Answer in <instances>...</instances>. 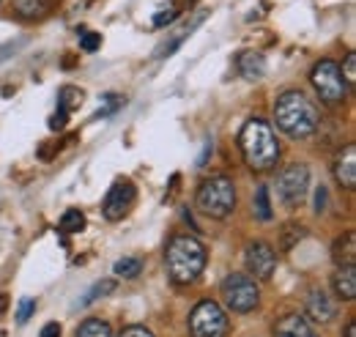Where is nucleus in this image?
<instances>
[{
	"mask_svg": "<svg viewBox=\"0 0 356 337\" xmlns=\"http://www.w3.org/2000/svg\"><path fill=\"white\" fill-rule=\"evenodd\" d=\"M274 118H277V127L282 129L288 137H293V140H307V137H312L318 124H321L318 107L312 104L302 91H285V93H280L277 102H274Z\"/></svg>",
	"mask_w": 356,
	"mask_h": 337,
	"instance_id": "1",
	"label": "nucleus"
},
{
	"mask_svg": "<svg viewBox=\"0 0 356 337\" xmlns=\"http://www.w3.org/2000/svg\"><path fill=\"white\" fill-rule=\"evenodd\" d=\"M165 269L176 285H192L206 269V247L195 236L178 233L165 250Z\"/></svg>",
	"mask_w": 356,
	"mask_h": 337,
	"instance_id": "2",
	"label": "nucleus"
},
{
	"mask_svg": "<svg viewBox=\"0 0 356 337\" xmlns=\"http://www.w3.org/2000/svg\"><path fill=\"white\" fill-rule=\"evenodd\" d=\"M238 148L244 154V162L255 173H266L280 159V143L274 137V129L264 118H250L238 132Z\"/></svg>",
	"mask_w": 356,
	"mask_h": 337,
	"instance_id": "3",
	"label": "nucleus"
},
{
	"mask_svg": "<svg viewBox=\"0 0 356 337\" xmlns=\"http://www.w3.org/2000/svg\"><path fill=\"white\" fill-rule=\"evenodd\" d=\"M195 206L211 219H225L236 209V187L227 175H211L197 187Z\"/></svg>",
	"mask_w": 356,
	"mask_h": 337,
	"instance_id": "4",
	"label": "nucleus"
},
{
	"mask_svg": "<svg viewBox=\"0 0 356 337\" xmlns=\"http://www.w3.org/2000/svg\"><path fill=\"white\" fill-rule=\"evenodd\" d=\"M220 294H222L225 307L233 310V313H250L261 301V291H258L255 280L250 274H241V272H233V274L225 277L222 285H220Z\"/></svg>",
	"mask_w": 356,
	"mask_h": 337,
	"instance_id": "5",
	"label": "nucleus"
},
{
	"mask_svg": "<svg viewBox=\"0 0 356 337\" xmlns=\"http://www.w3.org/2000/svg\"><path fill=\"white\" fill-rule=\"evenodd\" d=\"M189 332H192V337H225L227 335L225 310L211 299L197 301L189 313Z\"/></svg>",
	"mask_w": 356,
	"mask_h": 337,
	"instance_id": "6",
	"label": "nucleus"
},
{
	"mask_svg": "<svg viewBox=\"0 0 356 337\" xmlns=\"http://www.w3.org/2000/svg\"><path fill=\"white\" fill-rule=\"evenodd\" d=\"M310 83L315 88V93L321 96V102H326V104H340L348 93V88L343 83V75H340V66L334 61L315 63L310 72Z\"/></svg>",
	"mask_w": 356,
	"mask_h": 337,
	"instance_id": "7",
	"label": "nucleus"
},
{
	"mask_svg": "<svg viewBox=\"0 0 356 337\" xmlns=\"http://www.w3.org/2000/svg\"><path fill=\"white\" fill-rule=\"evenodd\" d=\"M307 189H310V170L302 162L288 165L277 178V195H280L282 206H288V209H296L305 201Z\"/></svg>",
	"mask_w": 356,
	"mask_h": 337,
	"instance_id": "8",
	"label": "nucleus"
},
{
	"mask_svg": "<svg viewBox=\"0 0 356 337\" xmlns=\"http://www.w3.org/2000/svg\"><path fill=\"white\" fill-rule=\"evenodd\" d=\"M134 201H137V189L129 178H115V184L110 187L104 203H102V214L110 219V222H118L124 219L129 211H132Z\"/></svg>",
	"mask_w": 356,
	"mask_h": 337,
	"instance_id": "9",
	"label": "nucleus"
},
{
	"mask_svg": "<svg viewBox=\"0 0 356 337\" xmlns=\"http://www.w3.org/2000/svg\"><path fill=\"white\" fill-rule=\"evenodd\" d=\"M244 260H247V269L255 280H271L274 272H277V253L268 247L266 242H252L247 247Z\"/></svg>",
	"mask_w": 356,
	"mask_h": 337,
	"instance_id": "10",
	"label": "nucleus"
},
{
	"mask_svg": "<svg viewBox=\"0 0 356 337\" xmlns=\"http://www.w3.org/2000/svg\"><path fill=\"white\" fill-rule=\"evenodd\" d=\"M334 178H337V184L346 187V189H354L356 187V146L354 143H348V146L337 154V159H334Z\"/></svg>",
	"mask_w": 356,
	"mask_h": 337,
	"instance_id": "11",
	"label": "nucleus"
},
{
	"mask_svg": "<svg viewBox=\"0 0 356 337\" xmlns=\"http://www.w3.org/2000/svg\"><path fill=\"white\" fill-rule=\"evenodd\" d=\"M307 315L315 324H332L337 315V304L332 301V296L326 291H312L307 296Z\"/></svg>",
	"mask_w": 356,
	"mask_h": 337,
	"instance_id": "12",
	"label": "nucleus"
},
{
	"mask_svg": "<svg viewBox=\"0 0 356 337\" xmlns=\"http://www.w3.org/2000/svg\"><path fill=\"white\" fill-rule=\"evenodd\" d=\"M58 6V0H11V8L19 19L25 22H39L52 14V8Z\"/></svg>",
	"mask_w": 356,
	"mask_h": 337,
	"instance_id": "13",
	"label": "nucleus"
},
{
	"mask_svg": "<svg viewBox=\"0 0 356 337\" xmlns=\"http://www.w3.org/2000/svg\"><path fill=\"white\" fill-rule=\"evenodd\" d=\"M274 337H315L310 321L299 313H285L277 324H274Z\"/></svg>",
	"mask_w": 356,
	"mask_h": 337,
	"instance_id": "14",
	"label": "nucleus"
},
{
	"mask_svg": "<svg viewBox=\"0 0 356 337\" xmlns=\"http://www.w3.org/2000/svg\"><path fill=\"white\" fill-rule=\"evenodd\" d=\"M236 66H238V72H241L247 80H261V77L266 75V58H264L261 52H255V49L238 52Z\"/></svg>",
	"mask_w": 356,
	"mask_h": 337,
	"instance_id": "15",
	"label": "nucleus"
},
{
	"mask_svg": "<svg viewBox=\"0 0 356 337\" xmlns=\"http://www.w3.org/2000/svg\"><path fill=\"white\" fill-rule=\"evenodd\" d=\"M332 285H334V294L346 301H354L356 299V266H337L334 277H332Z\"/></svg>",
	"mask_w": 356,
	"mask_h": 337,
	"instance_id": "16",
	"label": "nucleus"
},
{
	"mask_svg": "<svg viewBox=\"0 0 356 337\" xmlns=\"http://www.w3.org/2000/svg\"><path fill=\"white\" fill-rule=\"evenodd\" d=\"M332 258L337 266H354L356 263V233L348 230L346 236H340L332 247Z\"/></svg>",
	"mask_w": 356,
	"mask_h": 337,
	"instance_id": "17",
	"label": "nucleus"
},
{
	"mask_svg": "<svg viewBox=\"0 0 356 337\" xmlns=\"http://www.w3.org/2000/svg\"><path fill=\"white\" fill-rule=\"evenodd\" d=\"M83 96H86V93H83L77 85H63V88L58 91V107H60V110H66V113L80 110Z\"/></svg>",
	"mask_w": 356,
	"mask_h": 337,
	"instance_id": "18",
	"label": "nucleus"
},
{
	"mask_svg": "<svg viewBox=\"0 0 356 337\" xmlns=\"http://www.w3.org/2000/svg\"><path fill=\"white\" fill-rule=\"evenodd\" d=\"M77 337H113V329L107 321L102 318H88L80 329H77Z\"/></svg>",
	"mask_w": 356,
	"mask_h": 337,
	"instance_id": "19",
	"label": "nucleus"
},
{
	"mask_svg": "<svg viewBox=\"0 0 356 337\" xmlns=\"http://www.w3.org/2000/svg\"><path fill=\"white\" fill-rule=\"evenodd\" d=\"M305 236H307L305 225H299V222H288V225L282 228V250H285V253H288V250H293Z\"/></svg>",
	"mask_w": 356,
	"mask_h": 337,
	"instance_id": "20",
	"label": "nucleus"
},
{
	"mask_svg": "<svg viewBox=\"0 0 356 337\" xmlns=\"http://www.w3.org/2000/svg\"><path fill=\"white\" fill-rule=\"evenodd\" d=\"M60 230L63 233H80V230H86V214L80 209H69L60 217Z\"/></svg>",
	"mask_w": 356,
	"mask_h": 337,
	"instance_id": "21",
	"label": "nucleus"
},
{
	"mask_svg": "<svg viewBox=\"0 0 356 337\" xmlns=\"http://www.w3.org/2000/svg\"><path fill=\"white\" fill-rule=\"evenodd\" d=\"M113 272H115L118 277H124V280H134V277L143 272V258H121V260L113 266Z\"/></svg>",
	"mask_w": 356,
	"mask_h": 337,
	"instance_id": "22",
	"label": "nucleus"
},
{
	"mask_svg": "<svg viewBox=\"0 0 356 337\" xmlns=\"http://www.w3.org/2000/svg\"><path fill=\"white\" fill-rule=\"evenodd\" d=\"M115 291V280H110V277H104V280H99L93 288H90L88 294L80 299V307H88V304H93L96 299H102V296L113 294Z\"/></svg>",
	"mask_w": 356,
	"mask_h": 337,
	"instance_id": "23",
	"label": "nucleus"
},
{
	"mask_svg": "<svg viewBox=\"0 0 356 337\" xmlns=\"http://www.w3.org/2000/svg\"><path fill=\"white\" fill-rule=\"evenodd\" d=\"M255 214H258V219H264V222H268V219L274 217V211H271V201H268L266 184H261V187H258V192H255Z\"/></svg>",
	"mask_w": 356,
	"mask_h": 337,
	"instance_id": "24",
	"label": "nucleus"
},
{
	"mask_svg": "<svg viewBox=\"0 0 356 337\" xmlns=\"http://www.w3.org/2000/svg\"><path fill=\"white\" fill-rule=\"evenodd\" d=\"M340 75H343L346 88H354L356 85V52H348V55H346V63H343Z\"/></svg>",
	"mask_w": 356,
	"mask_h": 337,
	"instance_id": "25",
	"label": "nucleus"
},
{
	"mask_svg": "<svg viewBox=\"0 0 356 337\" xmlns=\"http://www.w3.org/2000/svg\"><path fill=\"white\" fill-rule=\"evenodd\" d=\"M99 44H102V36H99V33L80 28V49H83V52H96Z\"/></svg>",
	"mask_w": 356,
	"mask_h": 337,
	"instance_id": "26",
	"label": "nucleus"
},
{
	"mask_svg": "<svg viewBox=\"0 0 356 337\" xmlns=\"http://www.w3.org/2000/svg\"><path fill=\"white\" fill-rule=\"evenodd\" d=\"M104 99H107V107H104V110H99V113H96V118H107V116H113L118 107H124V104H127V99H124V96H118V93H107Z\"/></svg>",
	"mask_w": 356,
	"mask_h": 337,
	"instance_id": "27",
	"label": "nucleus"
},
{
	"mask_svg": "<svg viewBox=\"0 0 356 337\" xmlns=\"http://www.w3.org/2000/svg\"><path fill=\"white\" fill-rule=\"evenodd\" d=\"M66 124H69V113L66 110H55L52 116H49V121H47V127L52 129V132H60V129H66Z\"/></svg>",
	"mask_w": 356,
	"mask_h": 337,
	"instance_id": "28",
	"label": "nucleus"
},
{
	"mask_svg": "<svg viewBox=\"0 0 356 337\" xmlns=\"http://www.w3.org/2000/svg\"><path fill=\"white\" fill-rule=\"evenodd\" d=\"M33 310H36V301L33 299H22L19 301V310H17V321L19 324H28V318L33 315Z\"/></svg>",
	"mask_w": 356,
	"mask_h": 337,
	"instance_id": "29",
	"label": "nucleus"
},
{
	"mask_svg": "<svg viewBox=\"0 0 356 337\" xmlns=\"http://www.w3.org/2000/svg\"><path fill=\"white\" fill-rule=\"evenodd\" d=\"M178 17V8H168V11H159L156 17H154V25L156 28H165V25H170L173 19Z\"/></svg>",
	"mask_w": 356,
	"mask_h": 337,
	"instance_id": "30",
	"label": "nucleus"
},
{
	"mask_svg": "<svg viewBox=\"0 0 356 337\" xmlns=\"http://www.w3.org/2000/svg\"><path fill=\"white\" fill-rule=\"evenodd\" d=\"M118 337H154V332L145 329V327H140V324H132V327H127Z\"/></svg>",
	"mask_w": 356,
	"mask_h": 337,
	"instance_id": "31",
	"label": "nucleus"
},
{
	"mask_svg": "<svg viewBox=\"0 0 356 337\" xmlns=\"http://www.w3.org/2000/svg\"><path fill=\"white\" fill-rule=\"evenodd\" d=\"M22 47V42H6V44H0V63L3 61H8L11 55H17V49Z\"/></svg>",
	"mask_w": 356,
	"mask_h": 337,
	"instance_id": "32",
	"label": "nucleus"
},
{
	"mask_svg": "<svg viewBox=\"0 0 356 337\" xmlns=\"http://www.w3.org/2000/svg\"><path fill=\"white\" fill-rule=\"evenodd\" d=\"M323 209H326V187H318V192H315V214H321Z\"/></svg>",
	"mask_w": 356,
	"mask_h": 337,
	"instance_id": "33",
	"label": "nucleus"
},
{
	"mask_svg": "<svg viewBox=\"0 0 356 337\" xmlns=\"http://www.w3.org/2000/svg\"><path fill=\"white\" fill-rule=\"evenodd\" d=\"M39 337H60V324H58V321L44 324V329H42V335Z\"/></svg>",
	"mask_w": 356,
	"mask_h": 337,
	"instance_id": "34",
	"label": "nucleus"
},
{
	"mask_svg": "<svg viewBox=\"0 0 356 337\" xmlns=\"http://www.w3.org/2000/svg\"><path fill=\"white\" fill-rule=\"evenodd\" d=\"M209 154H211V143H206V148H203V154H200V159H197V168H203V165H206Z\"/></svg>",
	"mask_w": 356,
	"mask_h": 337,
	"instance_id": "35",
	"label": "nucleus"
},
{
	"mask_svg": "<svg viewBox=\"0 0 356 337\" xmlns=\"http://www.w3.org/2000/svg\"><path fill=\"white\" fill-rule=\"evenodd\" d=\"M346 337H356V321H348V327H346Z\"/></svg>",
	"mask_w": 356,
	"mask_h": 337,
	"instance_id": "36",
	"label": "nucleus"
},
{
	"mask_svg": "<svg viewBox=\"0 0 356 337\" xmlns=\"http://www.w3.org/2000/svg\"><path fill=\"white\" fill-rule=\"evenodd\" d=\"M8 310V294H0V313Z\"/></svg>",
	"mask_w": 356,
	"mask_h": 337,
	"instance_id": "37",
	"label": "nucleus"
}]
</instances>
